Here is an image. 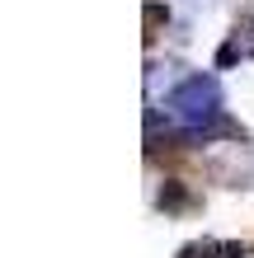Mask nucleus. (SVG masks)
<instances>
[{
  "label": "nucleus",
  "mask_w": 254,
  "mask_h": 258,
  "mask_svg": "<svg viewBox=\"0 0 254 258\" xmlns=\"http://www.w3.org/2000/svg\"><path fill=\"white\" fill-rule=\"evenodd\" d=\"M170 117L179 127H212L217 117H221V89L212 75H188V80H179L174 85V94H170Z\"/></svg>",
  "instance_id": "1"
}]
</instances>
